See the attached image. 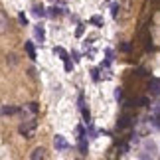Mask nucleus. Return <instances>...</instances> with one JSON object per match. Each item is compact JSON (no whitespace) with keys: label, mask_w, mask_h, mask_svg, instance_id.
Masks as SVG:
<instances>
[{"label":"nucleus","mask_w":160,"mask_h":160,"mask_svg":"<svg viewBox=\"0 0 160 160\" xmlns=\"http://www.w3.org/2000/svg\"><path fill=\"white\" fill-rule=\"evenodd\" d=\"M119 16V4H113V18Z\"/></svg>","instance_id":"obj_24"},{"label":"nucleus","mask_w":160,"mask_h":160,"mask_svg":"<svg viewBox=\"0 0 160 160\" xmlns=\"http://www.w3.org/2000/svg\"><path fill=\"white\" fill-rule=\"evenodd\" d=\"M26 111H30L32 115H36V113L40 111V105H38V103H28V105H26Z\"/></svg>","instance_id":"obj_14"},{"label":"nucleus","mask_w":160,"mask_h":160,"mask_svg":"<svg viewBox=\"0 0 160 160\" xmlns=\"http://www.w3.org/2000/svg\"><path fill=\"white\" fill-rule=\"evenodd\" d=\"M121 50H122V52H131V44H122Z\"/></svg>","instance_id":"obj_25"},{"label":"nucleus","mask_w":160,"mask_h":160,"mask_svg":"<svg viewBox=\"0 0 160 160\" xmlns=\"http://www.w3.org/2000/svg\"><path fill=\"white\" fill-rule=\"evenodd\" d=\"M71 58H73V59H75V61H79V59H81V58H79V53H77L75 50H73V52H71Z\"/></svg>","instance_id":"obj_27"},{"label":"nucleus","mask_w":160,"mask_h":160,"mask_svg":"<svg viewBox=\"0 0 160 160\" xmlns=\"http://www.w3.org/2000/svg\"><path fill=\"white\" fill-rule=\"evenodd\" d=\"M91 24H95L97 28H103V18L101 16H91Z\"/></svg>","instance_id":"obj_15"},{"label":"nucleus","mask_w":160,"mask_h":160,"mask_svg":"<svg viewBox=\"0 0 160 160\" xmlns=\"http://www.w3.org/2000/svg\"><path fill=\"white\" fill-rule=\"evenodd\" d=\"M6 61H10V65H16V63H18V59H16V55H14V53L6 55Z\"/></svg>","instance_id":"obj_19"},{"label":"nucleus","mask_w":160,"mask_h":160,"mask_svg":"<svg viewBox=\"0 0 160 160\" xmlns=\"http://www.w3.org/2000/svg\"><path fill=\"white\" fill-rule=\"evenodd\" d=\"M18 18H20V24H22V26H28V18L24 16V14H20Z\"/></svg>","instance_id":"obj_23"},{"label":"nucleus","mask_w":160,"mask_h":160,"mask_svg":"<svg viewBox=\"0 0 160 160\" xmlns=\"http://www.w3.org/2000/svg\"><path fill=\"white\" fill-rule=\"evenodd\" d=\"M83 34H85V26H81V24H79L77 30H75V36H77V38H81Z\"/></svg>","instance_id":"obj_20"},{"label":"nucleus","mask_w":160,"mask_h":160,"mask_svg":"<svg viewBox=\"0 0 160 160\" xmlns=\"http://www.w3.org/2000/svg\"><path fill=\"white\" fill-rule=\"evenodd\" d=\"M131 125H132V119L128 115H122L121 119H119V122H117V127H119V128H128Z\"/></svg>","instance_id":"obj_6"},{"label":"nucleus","mask_w":160,"mask_h":160,"mask_svg":"<svg viewBox=\"0 0 160 160\" xmlns=\"http://www.w3.org/2000/svg\"><path fill=\"white\" fill-rule=\"evenodd\" d=\"M32 14L36 16V18H44L46 16V8L42 4H34L32 6Z\"/></svg>","instance_id":"obj_8"},{"label":"nucleus","mask_w":160,"mask_h":160,"mask_svg":"<svg viewBox=\"0 0 160 160\" xmlns=\"http://www.w3.org/2000/svg\"><path fill=\"white\" fill-rule=\"evenodd\" d=\"M8 28H10V20H8V16L0 10V34H6Z\"/></svg>","instance_id":"obj_3"},{"label":"nucleus","mask_w":160,"mask_h":160,"mask_svg":"<svg viewBox=\"0 0 160 160\" xmlns=\"http://www.w3.org/2000/svg\"><path fill=\"white\" fill-rule=\"evenodd\" d=\"M53 53H55V55H59V59H67V58H69V53H67L63 48H59V46H55V48H53Z\"/></svg>","instance_id":"obj_13"},{"label":"nucleus","mask_w":160,"mask_h":160,"mask_svg":"<svg viewBox=\"0 0 160 160\" xmlns=\"http://www.w3.org/2000/svg\"><path fill=\"white\" fill-rule=\"evenodd\" d=\"M79 142H77V148H79V154L81 156H87V152H89V144H87V138L81 137V138H77Z\"/></svg>","instance_id":"obj_4"},{"label":"nucleus","mask_w":160,"mask_h":160,"mask_svg":"<svg viewBox=\"0 0 160 160\" xmlns=\"http://www.w3.org/2000/svg\"><path fill=\"white\" fill-rule=\"evenodd\" d=\"M46 156H48V152L44 148H34L32 154H30V158H32V160H44Z\"/></svg>","instance_id":"obj_5"},{"label":"nucleus","mask_w":160,"mask_h":160,"mask_svg":"<svg viewBox=\"0 0 160 160\" xmlns=\"http://www.w3.org/2000/svg\"><path fill=\"white\" fill-rule=\"evenodd\" d=\"M75 134H77V138H81V137H87V131H85V127H81V125H79V127L75 128Z\"/></svg>","instance_id":"obj_16"},{"label":"nucleus","mask_w":160,"mask_h":160,"mask_svg":"<svg viewBox=\"0 0 160 160\" xmlns=\"http://www.w3.org/2000/svg\"><path fill=\"white\" fill-rule=\"evenodd\" d=\"M36 128H38V122H36L34 119H30V121H24L20 127H18V132L22 134L24 138H34L36 137Z\"/></svg>","instance_id":"obj_1"},{"label":"nucleus","mask_w":160,"mask_h":160,"mask_svg":"<svg viewBox=\"0 0 160 160\" xmlns=\"http://www.w3.org/2000/svg\"><path fill=\"white\" fill-rule=\"evenodd\" d=\"M91 77H93V81H99V79H101L99 69H91Z\"/></svg>","instance_id":"obj_21"},{"label":"nucleus","mask_w":160,"mask_h":160,"mask_svg":"<svg viewBox=\"0 0 160 160\" xmlns=\"http://www.w3.org/2000/svg\"><path fill=\"white\" fill-rule=\"evenodd\" d=\"M158 87H160V81H158V77H152V79H150V85H148L150 93H152V95H158Z\"/></svg>","instance_id":"obj_9"},{"label":"nucleus","mask_w":160,"mask_h":160,"mask_svg":"<svg viewBox=\"0 0 160 160\" xmlns=\"http://www.w3.org/2000/svg\"><path fill=\"white\" fill-rule=\"evenodd\" d=\"M63 67H65V71H67V73H71V69H73V63L69 61V58H67V59H63Z\"/></svg>","instance_id":"obj_18"},{"label":"nucleus","mask_w":160,"mask_h":160,"mask_svg":"<svg viewBox=\"0 0 160 160\" xmlns=\"http://www.w3.org/2000/svg\"><path fill=\"white\" fill-rule=\"evenodd\" d=\"M63 12H65V8H61V6H52L50 12H46V14H48V16H52V18H55V16L63 14Z\"/></svg>","instance_id":"obj_10"},{"label":"nucleus","mask_w":160,"mask_h":160,"mask_svg":"<svg viewBox=\"0 0 160 160\" xmlns=\"http://www.w3.org/2000/svg\"><path fill=\"white\" fill-rule=\"evenodd\" d=\"M53 146H55V150H67V148H69V142L65 140V137L55 134V137H53Z\"/></svg>","instance_id":"obj_2"},{"label":"nucleus","mask_w":160,"mask_h":160,"mask_svg":"<svg viewBox=\"0 0 160 160\" xmlns=\"http://www.w3.org/2000/svg\"><path fill=\"white\" fill-rule=\"evenodd\" d=\"M128 150H131V142H125V144H121V148H119V154H127Z\"/></svg>","instance_id":"obj_17"},{"label":"nucleus","mask_w":160,"mask_h":160,"mask_svg":"<svg viewBox=\"0 0 160 160\" xmlns=\"http://www.w3.org/2000/svg\"><path fill=\"white\" fill-rule=\"evenodd\" d=\"M34 34H36V38H38V40H40V44H42V42H44V38H46V32H44V26H40V24H38V26H36V28H34Z\"/></svg>","instance_id":"obj_11"},{"label":"nucleus","mask_w":160,"mask_h":160,"mask_svg":"<svg viewBox=\"0 0 160 160\" xmlns=\"http://www.w3.org/2000/svg\"><path fill=\"white\" fill-rule=\"evenodd\" d=\"M24 48H26V53H28V58L32 59V61L38 59V55H36V48H34L32 42H26V46H24Z\"/></svg>","instance_id":"obj_7"},{"label":"nucleus","mask_w":160,"mask_h":160,"mask_svg":"<svg viewBox=\"0 0 160 160\" xmlns=\"http://www.w3.org/2000/svg\"><path fill=\"white\" fill-rule=\"evenodd\" d=\"M0 113H2L4 117L6 115H18V113H20V109H18V107H2V109H0Z\"/></svg>","instance_id":"obj_12"},{"label":"nucleus","mask_w":160,"mask_h":160,"mask_svg":"<svg viewBox=\"0 0 160 160\" xmlns=\"http://www.w3.org/2000/svg\"><path fill=\"white\" fill-rule=\"evenodd\" d=\"M115 99H117V101H122V91H121V89L115 91Z\"/></svg>","instance_id":"obj_22"},{"label":"nucleus","mask_w":160,"mask_h":160,"mask_svg":"<svg viewBox=\"0 0 160 160\" xmlns=\"http://www.w3.org/2000/svg\"><path fill=\"white\" fill-rule=\"evenodd\" d=\"M85 107V99H83V95H79V109H83Z\"/></svg>","instance_id":"obj_26"}]
</instances>
